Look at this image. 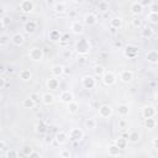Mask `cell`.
<instances>
[{
    "label": "cell",
    "mask_w": 158,
    "mask_h": 158,
    "mask_svg": "<svg viewBox=\"0 0 158 158\" xmlns=\"http://www.w3.org/2000/svg\"><path fill=\"white\" fill-rule=\"evenodd\" d=\"M110 31H111V33H116V29H114V27H110Z\"/></svg>",
    "instance_id": "cell-55"
},
{
    "label": "cell",
    "mask_w": 158,
    "mask_h": 158,
    "mask_svg": "<svg viewBox=\"0 0 158 158\" xmlns=\"http://www.w3.org/2000/svg\"><path fill=\"white\" fill-rule=\"evenodd\" d=\"M71 30L75 35H81V33L84 32V26H83L82 22H79V21H73L72 25H71Z\"/></svg>",
    "instance_id": "cell-11"
},
{
    "label": "cell",
    "mask_w": 158,
    "mask_h": 158,
    "mask_svg": "<svg viewBox=\"0 0 158 158\" xmlns=\"http://www.w3.org/2000/svg\"><path fill=\"white\" fill-rule=\"evenodd\" d=\"M146 59L150 63H158V51L151 49L146 53Z\"/></svg>",
    "instance_id": "cell-15"
},
{
    "label": "cell",
    "mask_w": 158,
    "mask_h": 158,
    "mask_svg": "<svg viewBox=\"0 0 158 158\" xmlns=\"http://www.w3.org/2000/svg\"><path fill=\"white\" fill-rule=\"evenodd\" d=\"M130 112V108H128V105L126 104H121L120 106H118V115H120L121 117H125L127 116Z\"/></svg>",
    "instance_id": "cell-28"
},
{
    "label": "cell",
    "mask_w": 158,
    "mask_h": 158,
    "mask_svg": "<svg viewBox=\"0 0 158 158\" xmlns=\"http://www.w3.org/2000/svg\"><path fill=\"white\" fill-rule=\"evenodd\" d=\"M98 22V17L95 14H93V12H89V14H87L84 16V24L88 25V26H93Z\"/></svg>",
    "instance_id": "cell-14"
},
{
    "label": "cell",
    "mask_w": 158,
    "mask_h": 158,
    "mask_svg": "<svg viewBox=\"0 0 158 158\" xmlns=\"http://www.w3.org/2000/svg\"><path fill=\"white\" fill-rule=\"evenodd\" d=\"M63 55H64V56H71V51H69V52H67V51H65Z\"/></svg>",
    "instance_id": "cell-57"
},
{
    "label": "cell",
    "mask_w": 158,
    "mask_h": 158,
    "mask_svg": "<svg viewBox=\"0 0 158 158\" xmlns=\"http://www.w3.org/2000/svg\"><path fill=\"white\" fill-rule=\"evenodd\" d=\"M82 85H83L85 89H93V88H95L96 82H95L94 77H91V75H85V77L82 79Z\"/></svg>",
    "instance_id": "cell-4"
},
{
    "label": "cell",
    "mask_w": 158,
    "mask_h": 158,
    "mask_svg": "<svg viewBox=\"0 0 158 158\" xmlns=\"http://www.w3.org/2000/svg\"><path fill=\"white\" fill-rule=\"evenodd\" d=\"M142 11H143V6H142V4L140 2H136V3H134L132 5H131V12H132L134 15L138 16V15L142 14Z\"/></svg>",
    "instance_id": "cell-19"
},
{
    "label": "cell",
    "mask_w": 158,
    "mask_h": 158,
    "mask_svg": "<svg viewBox=\"0 0 158 158\" xmlns=\"http://www.w3.org/2000/svg\"><path fill=\"white\" fill-rule=\"evenodd\" d=\"M152 143H153V147H154V148H158V137H156V138H153V141H152Z\"/></svg>",
    "instance_id": "cell-51"
},
{
    "label": "cell",
    "mask_w": 158,
    "mask_h": 158,
    "mask_svg": "<svg viewBox=\"0 0 158 158\" xmlns=\"http://www.w3.org/2000/svg\"><path fill=\"white\" fill-rule=\"evenodd\" d=\"M8 20H9V19H8L6 16H3V17H2V20H0V22H2V27H3V29H4L5 26H6V24H8Z\"/></svg>",
    "instance_id": "cell-50"
},
{
    "label": "cell",
    "mask_w": 158,
    "mask_h": 158,
    "mask_svg": "<svg viewBox=\"0 0 158 158\" xmlns=\"http://www.w3.org/2000/svg\"><path fill=\"white\" fill-rule=\"evenodd\" d=\"M140 138H141V135L138 134V131H131V132L128 134V137H127V140L130 142H132V143L138 142Z\"/></svg>",
    "instance_id": "cell-24"
},
{
    "label": "cell",
    "mask_w": 158,
    "mask_h": 158,
    "mask_svg": "<svg viewBox=\"0 0 158 158\" xmlns=\"http://www.w3.org/2000/svg\"><path fill=\"white\" fill-rule=\"evenodd\" d=\"M6 150H8V148H6V143H5L4 140H2V141H0V152L4 153Z\"/></svg>",
    "instance_id": "cell-46"
},
{
    "label": "cell",
    "mask_w": 158,
    "mask_h": 158,
    "mask_svg": "<svg viewBox=\"0 0 158 158\" xmlns=\"http://www.w3.org/2000/svg\"><path fill=\"white\" fill-rule=\"evenodd\" d=\"M59 83H61L59 79H57V78H49L48 81H47V83H46V85L51 90H56V89L59 88Z\"/></svg>",
    "instance_id": "cell-18"
},
{
    "label": "cell",
    "mask_w": 158,
    "mask_h": 158,
    "mask_svg": "<svg viewBox=\"0 0 158 158\" xmlns=\"http://www.w3.org/2000/svg\"><path fill=\"white\" fill-rule=\"evenodd\" d=\"M84 137V132L81 128H72L69 131V140L72 141H81Z\"/></svg>",
    "instance_id": "cell-5"
},
{
    "label": "cell",
    "mask_w": 158,
    "mask_h": 158,
    "mask_svg": "<svg viewBox=\"0 0 158 158\" xmlns=\"http://www.w3.org/2000/svg\"><path fill=\"white\" fill-rule=\"evenodd\" d=\"M138 55V48L136 46H132V45H130L126 47L125 49V56L128 57V58H135L136 56Z\"/></svg>",
    "instance_id": "cell-13"
},
{
    "label": "cell",
    "mask_w": 158,
    "mask_h": 158,
    "mask_svg": "<svg viewBox=\"0 0 158 158\" xmlns=\"http://www.w3.org/2000/svg\"><path fill=\"white\" fill-rule=\"evenodd\" d=\"M4 157H6V158H16V157H19L20 156V153L19 152H16V151H8L5 154H3Z\"/></svg>",
    "instance_id": "cell-39"
},
{
    "label": "cell",
    "mask_w": 158,
    "mask_h": 158,
    "mask_svg": "<svg viewBox=\"0 0 158 158\" xmlns=\"http://www.w3.org/2000/svg\"><path fill=\"white\" fill-rule=\"evenodd\" d=\"M127 142H128V140H127L126 137H120V138H117L116 144L118 146V148H120V150H124V148H126V146H127Z\"/></svg>",
    "instance_id": "cell-34"
},
{
    "label": "cell",
    "mask_w": 158,
    "mask_h": 158,
    "mask_svg": "<svg viewBox=\"0 0 158 158\" xmlns=\"http://www.w3.org/2000/svg\"><path fill=\"white\" fill-rule=\"evenodd\" d=\"M150 12H158V3H153L150 6Z\"/></svg>",
    "instance_id": "cell-48"
},
{
    "label": "cell",
    "mask_w": 158,
    "mask_h": 158,
    "mask_svg": "<svg viewBox=\"0 0 158 158\" xmlns=\"http://www.w3.org/2000/svg\"><path fill=\"white\" fill-rule=\"evenodd\" d=\"M46 2H47V4H53L55 0H46Z\"/></svg>",
    "instance_id": "cell-56"
},
{
    "label": "cell",
    "mask_w": 158,
    "mask_h": 158,
    "mask_svg": "<svg viewBox=\"0 0 158 158\" xmlns=\"http://www.w3.org/2000/svg\"><path fill=\"white\" fill-rule=\"evenodd\" d=\"M37 29V22L36 21H32V20H29L24 24V30L26 33H33Z\"/></svg>",
    "instance_id": "cell-9"
},
{
    "label": "cell",
    "mask_w": 158,
    "mask_h": 158,
    "mask_svg": "<svg viewBox=\"0 0 158 158\" xmlns=\"http://www.w3.org/2000/svg\"><path fill=\"white\" fill-rule=\"evenodd\" d=\"M19 77H20L21 81L29 82V81H31V78H32V73L30 71H27V69H22V71H20Z\"/></svg>",
    "instance_id": "cell-22"
},
{
    "label": "cell",
    "mask_w": 158,
    "mask_h": 158,
    "mask_svg": "<svg viewBox=\"0 0 158 158\" xmlns=\"http://www.w3.org/2000/svg\"><path fill=\"white\" fill-rule=\"evenodd\" d=\"M36 103H35V100L31 98V96H29V98H26L24 101H22V106L25 108V109H33L35 106H36Z\"/></svg>",
    "instance_id": "cell-23"
},
{
    "label": "cell",
    "mask_w": 158,
    "mask_h": 158,
    "mask_svg": "<svg viewBox=\"0 0 158 158\" xmlns=\"http://www.w3.org/2000/svg\"><path fill=\"white\" fill-rule=\"evenodd\" d=\"M51 73L53 74L55 77H59V75L64 74V65H61V64L53 65V67L51 68Z\"/></svg>",
    "instance_id": "cell-20"
},
{
    "label": "cell",
    "mask_w": 158,
    "mask_h": 158,
    "mask_svg": "<svg viewBox=\"0 0 158 158\" xmlns=\"http://www.w3.org/2000/svg\"><path fill=\"white\" fill-rule=\"evenodd\" d=\"M69 72H71V71H69L68 67H64V74H69Z\"/></svg>",
    "instance_id": "cell-54"
},
{
    "label": "cell",
    "mask_w": 158,
    "mask_h": 158,
    "mask_svg": "<svg viewBox=\"0 0 158 158\" xmlns=\"http://www.w3.org/2000/svg\"><path fill=\"white\" fill-rule=\"evenodd\" d=\"M156 109L153 106H146V108H143L142 110V116L144 118H151V117H154L156 115Z\"/></svg>",
    "instance_id": "cell-17"
},
{
    "label": "cell",
    "mask_w": 158,
    "mask_h": 158,
    "mask_svg": "<svg viewBox=\"0 0 158 158\" xmlns=\"http://www.w3.org/2000/svg\"><path fill=\"white\" fill-rule=\"evenodd\" d=\"M29 57H30L32 61H35V62L41 61V59L43 58V51H42L41 48H38V47H33V48H31L30 52H29Z\"/></svg>",
    "instance_id": "cell-2"
},
{
    "label": "cell",
    "mask_w": 158,
    "mask_h": 158,
    "mask_svg": "<svg viewBox=\"0 0 158 158\" xmlns=\"http://www.w3.org/2000/svg\"><path fill=\"white\" fill-rule=\"evenodd\" d=\"M98 8H99L100 11H108L109 10V5H108L106 2H100L99 5H98Z\"/></svg>",
    "instance_id": "cell-42"
},
{
    "label": "cell",
    "mask_w": 158,
    "mask_h": 158,
    "mask_svg": "<svg viewBox=\"0 0 158 158\" xmlns=\"http://www.w3.org/2000/svg\"><path fill=\"white\" fill-rule=\"evenodd\" d=\"M140 3L142 4L143 8H150V6L153 4V0H141Z\"/></svg>",
    "instance_id": "cell-44"
},
{
    "label": "cell",
    "mask_w": 158,
    "mask_h": 158,
    "mask_svg": "<svg viewBox=\"0 0 158 158\" xmlns=\"http://www.w3.org/2000/svg\"><path fill=\"white\" fill-rule=\"evenodd\" d=\"M84 125H85V128H88V130H94V128H96V120L93 117L87 118Z\"/></svg>",
    "instance_id": "cell-29"
},
{
    "label": "cell",
    "mask_w": 158,
    "mask_h": 158,
    "mask_svg": "<svg viewBox=\"0 0 158 158\" xmlns=\"http://www.w3.org/2000/svg\"><path fill=\"white\" fill-rule=\"evenodd\" d=\"M68 38H69V36H68L67 33H65V35H62V36H61V40H59L61 45H62V46H67V43L69 42Z\"/></svg>",
    "instance_id": "cell-40"
},
{
    "label": "cell",
    "mask_w": 158,
    "mask_h": 158,
    "mask_svg": "<svg viewBox=\"0 0 158 158\" xmlns=\"http://www.w3.org/2000/svg\"><path fill=\"white\" fill-rule=\"evenodd\" d=\"M134 79V72L132 71H122L120 73V81L122 83H130Z\"/></svg>",
    "instance_id": "cell-10"
},
{
    "label": "cell",
    "mask_w": 158,
    "mask_h": 158,
    "mask_svg": "<svg viewBox=\"0 0 158 158\" xmlns=\"http://www.w3.org/2000/svg\"><path fill=\"white\" fill-rule=\"evenodd\" d=\"M114 110L110 106V105H101V106L99 108V116L103 117V118H108L112 115Z\"/></svg>",
    "instance_id": "cell-3"
},
{
    "label": "cell",
    "mask_w": 158,
    "mask_h": 158,
    "mask_svg": "<svg viewBox=\"0 0 158 158\" xmlns=\"http://www.w3.org/2000/svg\"><path fill=\"white\" fill-rule=\"evenodd\" d=\"M61 36H62V33H61L58 30H52V31H49V33H48L49 40H51V41H53V42L59 41V40H61Z\"/></svg>",
    "instance_id": "cell-25"
},
{
    "label": "cell",
    "mask_w": 158,
    "mask_h": 158,
    "mask_svg": "<svg viewBox=\"0 0 158 158\" xmlns=\"http://www.w3.org/2000/svg\"><path fill=\"white\" fill-rule=\"evenodd\" d=\"M105 72H106V71L104 69L103 65H95V67H94V74L96 77H103Z\"/></svg>",
    "instance_id": "cell-38"
},
{
    "label": "cell",
    "mask_w": 158,
    "mask_h": 158,
    "mask_svg": "<svg viewBox=\"0 0 158 158\" xmlns=\"http://www.w3.org/2000/svg\"><path fill=\"white\" fill-rule=\"evenodd\" d=\"M75 49L79 52V55H88L89 51H90V42L88 40H79L75 45Z\"/></svg>",
    "instance_id": "cell-1"
},
{
    "label": "cell",
    "mask_w": 158,
    "mask_h": 158,
    "mask_svg": "<svg viewBox=\"0 0 158 158\" xmlns=\"http://www.w3.org/2000/svg\"><path fill=\"white\" fill-rule=\"evenodd\" d=\"M32 152H33L32 148L29 147V146H25V147L22 148V156H25V157H30V154H31Z\"/></svg>",
    "instance_id": "cell-41"
},
{
    "label": "cell",
    "mask_w": 158,
    "mask_h": 158,
    "mask_svg": "<svg viewBox=\"0 0 158 158\" xmlns=\"http://www.w3.org/2000/svg\"><path fill=\"white\" fill-rule=\"evenodd\" d=\"M109 154L112 156V157H116L120 154V148H118V146L115 143V144H111V146L109 147Z\"/></svg>",
    "instance_id": "cell-31"
},
{
    "label": "cell",
    "mask_w": 158,
    "mask_h": 158,
    "mask_svg": "<svg viewBox=\"0 0 158 158\" xmlns=\"http://www.w3.org/2000/svg\"><path fill=\"white\" fill-rule=\"evenodd\" d=\"M132 25H134V27H141L142 22H141V20H140L138 17H135V19L132 20Z\"/></svg>",
    "instance_id": "cell-45"
},
{
    "label": "cell",
    "mask_w": 158,
    "mask_h": 158,
    "mask_svg": "<svg viewBox=\"0 0 158 158\" xmlns=\"http://www.w3.org/2000/svg\"><path fill=\"white\" fill-rule=\"evenodd\" d=\"M30 96L35 100V103H36V104H40V101H42V99H40V95H38L37 93H33V94H31Z\"/></svg>",
    "instance_id": "cell-47"
},
{
    "label": "cell",
    "mask_w": 158,
    "mask_h": 158,
    "mask_svg": "<svg viewBox=\"0 0 158 158\" xmlns=\"http://www.w3.org/2000/svg\"><path fill=\"white\" fill-rule=\"evenodd\" d=\"M122 26V20L120 17H112L110 20V27H114L116 30H118Z\"/></svg>",
    "instance_id": "cell-26"
},
{
    "label": "cell",
    "mask_w": 158,
    "mask_h": 158,
    "mask_svg": "<svg viewBox=\"0 0 158 158\" xmlns=\"http://www.w3.org/2000/svg\"><path fill=\"white\" fill-rule=\"evenodd\" d=\"M78 109H79V105H78V103L77 101H71L69 104H68V112L69 114H75L77 111H78Z\"/></svg>",
    "instance_id": "cell-33"
},
{
    "label": "cell",
    "mask_w": 158,
    "mask_h": 158,
    "mask_svg": "<svg viewBox=\"0 0 158 158\" xmlns=\"http://www.w3.org/2000/svg\"><path fill=\"white\" fill-rule=\"evenodd\" d=\"M147 20L151 24H158V12H150L147 15Z\"/></svg>",
    "instance_id": "cell-37"
},
{
    "label": "cell",
    "mask_w": 158,
    "mask_h": 158,
    "mask_svg": "<svg viewBox=\"0 0 158 158\" xmlns=\"http://www.w3.org/2000/svg\"><path fill=\"white\" fill-rule=\"evenodd\" d=\"M153 33H154V31H153L152 27H150V26H144V27H142V30H141V36L143 38H151L153 36Z\"/></svg>",
    "instance_id": "cell-21"
},
{
    "label": "cell",
    "mask_w": 158,
    "mask_h": 158,
    "mask_svg": "<svg viewBox=\"0 0 158 158\" xmlns=\"http://www.w3.org/2000/svg\"><path fill=\"white\" fill-rule=\"evenodd\" d=\"M115 47H122L121 41H116V42H115Z\"/></svg>",
    "instance_id": "cell-53"
},
{
    "label": "cell",
    "mask_w": 158,
    "mask_h": 158,
    "mask_svg": "<svg viewBox=\"0 0 158 158\" xmlns=\"http://www.w3.org/2000/svg\"><path fill=\"white\" fill-rule=\"evenodd\" d=\"M56 142L58 144H64V143H67L68 140H69V134L67 132H64V131H59V132L56 135Z\"/></svg>",
    "instance_id": "cell-12"
},
{
    "label": "cell",
    "mask_w": 158,
    "mask_h": 158,
    "mask_svg": "<svg viewBox=\"0 0 158 158\" xmlns=\"http://www.w3.org/2000/svg\"><path fill=\"white\" fill-rule=\"evenodd\" d=\"M41 99H42V103L46 104V105H49V104H52V103L55 101V96L52 95V94H49V93L42 94V95H41Z\"/></svg>",
    "instance_id": "cell-27"
},
{
    "label": "cell",
    "mask_w": 158,
    "mask_h": 158,
    "mask_svg": "<svg viewBox=\"0 0 158 158\" xmlns=\"http://www.w3.org/2000/svg\"><path fill=\"white\" fill-rule=\"evenodd\" d=\"M59 156H61L62 158H69V157L72 156V153L69 152V150H62V151L59 152Z\"/></svg>",
    "instance_id": "cell-43"
},
{
    "label": "cell",
    "mask_w": 158,
    "mask_h": 158,
    "mask_svg": "<svg viewBox=\"0 0 158 158\" xmlns=\"http://www.w3.org/2000/svg\"><path fill=\"white\" fill-rule=\"evenodd\" d=\"M20 10L25 14H30L33 10V3L31 0H22V3L20 4Z\"/></svg>",
    "instance_id": "cell-7"
},
{
    "label": "cell",
    "mask_w": 158,
    "mask_h": 158,
    "mask_svg": "<svg viewBox=\"0 0 158 158\" xmlns=\"http://www.w3.org/2000/svg\"><path fill=\"white\" fill-rule=\"evenodd\" d=\"M101 78H103V82L105 85H114L116 82V77L112 72H105Z\"/></svg>",
    "instance_id": "cell-6"
},
{
    "label": "cell",
    "mask_w": 158,
    "mask_h": 158,
    "mask_svg": "<svg viewBox=\"0 0 158 158\" xmlns=\"http://www.w3.org/2000/svg\"><path fill=\"white\" fill-rule=\"evenodd\" d=\"M156 100H157V101H158V93H157V94H156Z\"/></svg>",
    "instance_id": "cell-58"
},
{
    "label": "cell",
    "mask_w": 158,
    "mask_h": 158,
    "mask_svg": "<svg viewBox=\"0 0 158 158\" xmlns=\"http://www.w3.org/2000/svg\"><path fill=\"white\" fill-rule=\"evenodd\" d=\"M144 126H146L147 128H150V130H152V128H154L156 127V125H157V121L154 120L153 117H151V118H144Z\"/></svg>",
    "instance_id": "cell-36"
},
{
    "label": "cell",
    "mask_w": 158,
    "mask_h": 158,
    "mask_svg": "<svg viewBox=\"0 0 158 158\" xmlns=\"http://www.w3.org/2000/svg\"><path fill=\"white\" fill-rule=\"evenodd\" d=\"M10 41H11V38H10V36H9V35L3 33L2 36H0V46H2L3 48H4V47H6V45H8Z\"/></svg>",
    "instance_id": "cell-32"
},
{
    "label": "cell",
    "mask_w": 158,
    "mask_h": 158,
    "mask_svg": "<svg viewBox=\"0 0 158 158\" xmlns=\"http://www.w3.org/2000/svg\"><path fill=\"white\" fill-rule=\"evenodd\" d=\"M46 130H47V126H46L45 121H40L36 124V132L43 134V132H46Z\"/></svg>",
    "instance_id": "cell-35"
},
{
    "label": "cell",
    "mask_w": 158,
    "mask_h": 158,
    "mask_svg": "<svg viewBox=\"0 0 158 158\" xmlns=\"http://www.w3.org/2000/svg\"><path fill=\"white\" fill-rule=\"evenodd\" d=\"M126 126H127V122L124 120V118H121V120L118 121V127H120V128H126Z\"/></svg>",
    "instance_id": "cell-49"
},
{
    "label": "cell",
    "mask_w": 158,
    "mask_h": 158,
    "mask_svg": "<svg viewBox=\"0 0 158 158\" xmlns=\"http://www.w3.org/2000/svg\"><path fill=\"white\" fill-rule=\"evenodd\" d=\"M30 157H41V154L37 153V152H32V153L30 154Z\"/></svg>",
    "instance_id": "cell-52"
},
{
    "label": "cell",
    "mask_w": 158,
    "mask_h": 158,
    "mask_svg": "<svg viewBox=\"0 0 158 158\" xmlns=\"http://www.w3.org/2000/svg\"><path fill=\"white\" fill-rule=\"evenodd\" d=\"M59 100H61L62 103L69 104L71 101L74 100V95H73L72 91H69V90H64V91H62V93L59 94Z\"/></svg>",
    "instance_id": "cell-8"
},
{
    "label": "cell",
    "mask_w": 158,
    "mask_h": 158,
    "mask_svg": "<svg viewBox=\"0 0 158 158\" xmlns=\"http://www.w3.org/2000/svg\"><path fill=\"white\" fill-rule=\"evenodd\" d=\"M53 9H55L56 12H58V14H63V12L67 11V5L64 3H56Z\"/></svg>",
    "instance_id": "cell-30"
},
{
    "label": "cell",
    "mask_w": 158,
    "mask_h": 158,
    "mask_svg": "<svg viewBox=\"0 0 158 158\" xmlns=\"http://www.w3.org/2000/svg\"><path fill=\"white\" fill-rule=\"evenodd\" d=\"M25 42V37L22 33H15V35H12L11 37V43L12 45H15V46H21L24 45Z\"/></svg>",
    "instance_id": "cell-16"
}]
</instances>
